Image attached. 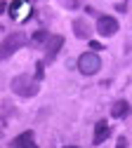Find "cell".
I'll return each instance as SVG.
<instances>
[{
    "label": "cell",
    "instance_id": "6da1fadb",
    "mask_svg": "<svg viewBox=\"0 0 132 148\" xmlns=\"http://www.w3.org/2000/svg\"><path fill=\"white\" fill-rule=\"evenodd\" d=\"M26 45V35L24 33H10L7 38L0 42V59H10L17 49H21Z\"/></svg>",
    "mask_w": 132,
    "mask_h": 148
},
{
    "label": "cell",
    "instance_id": "7a4b0ae2",
    "mask_svg": "<svg viewBox=\"0 0 132 148\" xmlns=\"http://www.w3.org/2000/svg\"><path fill=\"white\" fill-rule=\"evenodd\" d=\"M12 92L19 94V97H24V99L35 97V94H38V82H35L33 78H28V75H17V78L12 80Z\"/></svg>",
    "mask_w": 132,
    "mask_h": 148
},
{
    "label": "cell",
    "instance_id": "3957f363",
    "mask_svg": "<svg viewBox=\"0 0 132 148\" xmlns=\"http://www.w3.org/2000/svg\"><path fill=\"white\" fill-rule=\"evenodd\" d=\"M99 68H102V59L94 52H85V54L78 57V71L83 75H94Z\"/></svg>",
    "mask_w": 132,
    "mask_h": 148
},
{
    "label": "cell",
    "instance_id": "277c9868",
    "mask_svg": "<svg viewBox=\"0 0 132 148\" xmlns=\"http://www.w3.org/2000/svg\"><path fill=\"white\" fill-rule=\"evenodd\" d=\"M7 10H10V16L14 21H26L31 16V3L28 0H12Z\"/></svg>",
    "mask_w": 132,
    "mask_h": 148
},
{
    "label": "cell",
    "instance_id": "5b68a950",
    "mask_svg": "<svg viewBox=\"0 0 132 148\" xmlns=\"http://www.w3.org/2000/svg\"><path fill=\"white\" fill-rule=\"evenodd\" d=\"M97 31H99V35L109 38V35L118 33V21L113 19V16H99L97 19Z\"/></svg>",
    "mask_w": 132,
    "mask_h": 148
},
{
    "label": "cell",
    "instance_id": "8992f818",
    "mask_svg": "<svg viewBox=\"0 0 132 148\" xmlns=\"http://www.w3.org/2000/svg\"><path fill=\"white\" fill-rule=\"evenodd\" d=\"M62 47H64V38L62 35H52L47 42V49H45V61H54V57L59 54Z\"/></svg>",
    "mask_w": 132,
    "mask_h": 148
},
{
    "label": "cell",
    "instance_id": "52a82bcc",
    "mask_svg": "<svg viewBox=\"0 0 132 148\" xmlns=\"http://www.w3.org/2000/svg\"><path fill=\"white\" fill-rule=\"evenodd\" d=\"M109 125H106V120H99L97 125H94V136H92V143L94 146H99V143H104L106 139H109Z\"/></svg>",
    "mask_w": 132,
    "mask_h": 148
},
{
    "label": "cell",
    "instance_id": "ba28073f",
    "mask_svg": "<svg viewBox=\"0 0 132 148\" xmlns=\"http://www.w3.org/2000/svg\"><path fill=\"white\" fill-rule=\"evenodd\" d=\"M12 146L14 148H38V143H35V139H33V132L28 129V132H24V134H19L14 141H12Z\"/></svg>",
    "mask_w": 132,
    "mask_h": 148
},
{
    "label": "cell",
    "instance_id": "9c48e42d",
    "mask_svg": "<svg viewBox=\"0 0 132 148\" xmlns=\"http://www.w3.org/2000/svg\"><path fill=\"white\" fill-rule=\"evenodd\" d=\"M73 33H75V38H90V26H87V21L85 19H75L73 21Z\"/></svg>",
    "mask_w": 132,
    "mask_h": 148
},
{
    "label": "cell",
    "instance_id": "30bf717a",
    "mask_svg": "<svg viewBox=\"0 0 132 148\" xmlns=\"http://www.w3.org/2000/svg\"><path fill=\"white\" fill-rule=\"evenodd\" d=\"M127 113H130V103H127V101H123V99H120V101H116V103L111 106V115H113V118H125Z\"/></svg>",
    "mask_w": 132,
    "mask_h": 148
},
{
    "label": "cell",
    "instance_id": "8fae6325",
    "mask_svg": "<svg viewBox=\"0 0 132 148\" xmlns=\"http://www.w3.org/2000/svg\"><path fill=\"white\" fill-rule=\"evenodd\" d=\"M45 40H47V31H35L33 33V42L35 45H43Z\"/></svg>",
    "mask_w": 132,
    "mask_h": 148
},
{
    "label": "cell",
    "instance_id": "7c38bea8",
    "mask_svg": "<svg viewBox=\"0 0 132 148\" xmlns=\"http://www.w3.org/2000/svg\"><path fill=\"white\" fill-rule=\"evenodd\" d=\"M43 73H45L43 71V64H35V78L38 80H43Z\"/></svg>",
    "mask_w": 132,
    "mask_h": 148
},
{
    "label": "cell",
    "instance_id": "4fadbf2b",
    "mask_svg": "<svg viewBox=\"0 0 132 148\" xmlns=\"http://www.w3.org/2000/svg\"><path fill=\"white\" fill-rule=\"evenodd\" d=\"M64 3H66V7H78L80 0H64Z\"/></svg>",
    "mask_w": 132,
    "mask_h": 148
},
{
    "label": "cell",
    "instance_id": "5bb4252c",
    "mask_svg": "<svg viewBox=\"0 0 132 148\" xmlns=\"http://www.w3.org/2000/svg\"><path fill=\"white\" fill-rule=\"evenodd\" d=\"M90 47H92V49H94V52H97V49H102V45H99V42H94V40H92V42H90Z\"/></svg>",
    "mask_w": 132,
    "mask_h": 148
},
{
    "label": "cell",
    "instance_id": "9a60e30c",
    "mask_svg": "<svg viewBox=\"0 0 132 148\" xmlns=\"http://www.w3.org/2000/svg\"><path fill=\"white\" fill-rule=\"evenodd\" d=\"M5 10H7V5L3 3V0H0V12H5Z\"/></svg>",
    "mask_w": 132,
    "mask_h": 148
},
{
    "label": "cell",
    "instance_id": "2e32d148",
    "mask_svg": "<svg viewBox=\"0 0 132 148\" xmlns=\"http://www.w3.org/2000/svg\"><path fill=\"white\" fill-rule=\"evenodd\" d=\"M66 148H78V146H66Z\"/></svg>",
    "mask_w": 132,
    "mask_h": 148
},
{
    "label": "cell",
    "instance_id": "e0dca14e",
    "mask_svg": "<svg viewBox=\"0 0 132 148\" xmlns=\"http://www.w3.org/2000/svg\"><path fill=\"white\" fill-rule=\"evenodd\" d=\"M130 110H132V106H130Z\"/></svg>",
    "mask_w": 132,
    "mask_h": 148
}]
</instances>
